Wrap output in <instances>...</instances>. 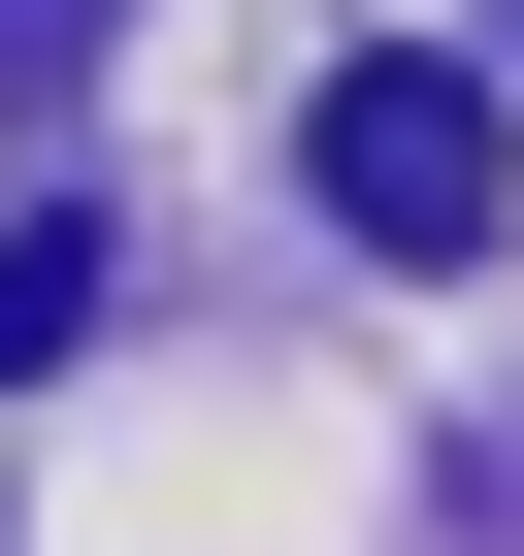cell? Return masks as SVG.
<instances>
[{
	"label": "cell",
	"mask_w": 524,
	"mask_h": 556,
	"mask_svg": "<svg viewBox=\"0 0 524 556\" xmlns=\"http://www.w3.org/2000/svg\"><path fill=\"white\" fill-rule=\"evenodd\" d=\"M66 328H99V229H0V393H34Z\"/></svg>",
	"instance_id": "cell-2"
},
{
	"label": "cell",
	"mask_w": 524,
	"mask_h": 556,
	"mask_svg": "<svg viewBox=\"0 0 524 556\" xmlns=\"http://www.w3.org/2000/svg\"><path fill=\"white\" fill-rule=\"evenodd\" d=\"M296 131H328V229H361V262H491V197H524V164H491V66H426V34L328 66Z\"/></svg>",
	"instance_id": "cell-1"
},
{
	"label": "cell",
	"mask_w": 524,
	"mask_h": 556,
	"mask_svg": "<svg viewBox=\"0 0 524 556\" xmlns=\"http://www.w3.org/2000/svg\"><path fill=\"white\" fill-rule=\"evenodd\" d=\"M99 34H132V0H0V66H99Z\"/></svg>",
	"instance_id": "cell-3"
}]
</instances>
